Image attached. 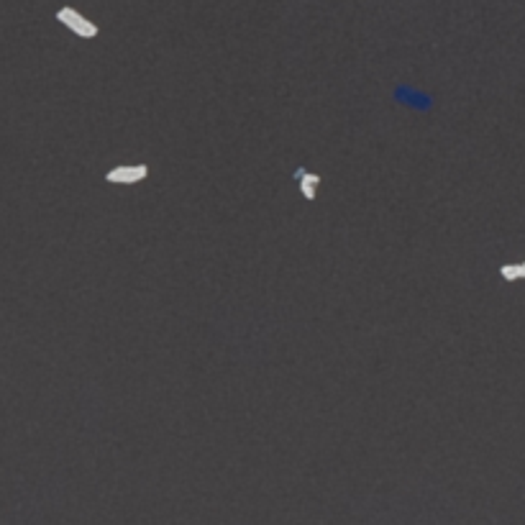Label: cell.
Wrapping results in <instances>:
<instances>
[{"label": "cell", "mask_w": 525, "mask_h": 525, "mask_svg": "<svg viewBox=\"0 0 525 525\" xmlns=\"http://www.w3.org/2000/svg\"><path fill=\"white\" fill-rule=\"evenodd\" d=\"M146 177V166L141 164H131V166H118L108 174L110 182H141Z\"/></svg>", "instance_id": "obj_2"}, {"label": "cell", "mask_w": 525, "mask_h": 525, "mask_svg": "<svg viewBox=\"0 0 525 525\" xmlns=\"http://www.w3.org/2000/svg\"><path fill=\"white\" fill-rule=\"evenodd\" d=\"M297 180H300V190H302L305 195H313V193H315L318 177H313V174H302V172H297Z\"/></svg>", "instance_id": "obj_3"}, {"label": "cell", "mask_w": 525, "mask_h": 525, "mask_svg": "<svg viewBox=\"0 0 525 525\" xmlns=\"http://www.w3.org/2000/svg\"><path fill=\"white\" fill-rule=\"evenodd\" d=\"M57 18H59L62 23H67L72 31H77L80 36H85V39H92V36L98 34V29H95L90 21H85L80 13H75V11H67V8H64V11H59Z\"/></svg>", "instance_id": "obj_1"}, {"label": "cell", "mask_w": 525, "mask_h": 525, "mask_svg": "<svg viewBox=\"0 0 525 525\" xmlns=\"http://www.w3.org/2000/svg\"><path fill=\"white\" fill-rule=\"evenodd\" d=\"M502 274H505V277H510V279L525 277V261H515V264H507V267L502 269Z\"/></svg>", "instance_id": "obj_4"}]
</instances>
